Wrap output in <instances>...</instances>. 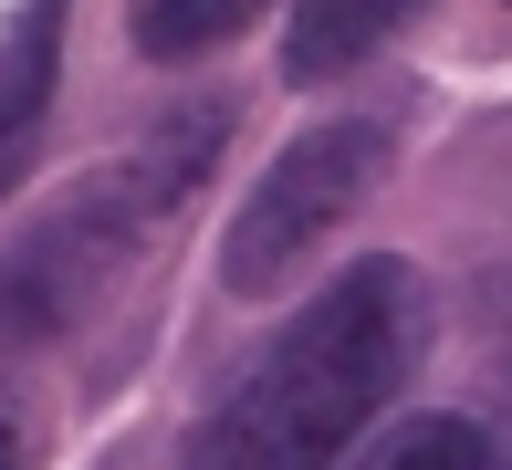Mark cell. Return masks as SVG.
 <instances>
[{
  "instance_id": "cell-1",
  "label": "cell",
  "mask_w": 512,
  "mask_h": 470,
  "mask_svg": "<svg viewBox=\"0 0 512 470\" xmlns=\"http://www.w3.org/2000/svg\"><path fill=\"white\" fill-rule=\"evenodd\" d=\"M429 345V293L398 251L345 262L283 335L220 387V408L189 429L178 470H335L345 439L408 387Z\"/></svg>"
},
{
  "instance_id": "cell-2",
  "label": "cell",
  "mask_w": 512,
  "mask_h": 470,
  "mask_svg": "<svg viewBox=\"0 0 512 470\" xmlns=\"http://www.w3.org/2000/svg\"><path fill=\"white\" fill-rule=\"evenodd\" d=\"M377 178H387V126L377 115H324V126H304L262 168V188L241 199V220H230V241H220V282L241 303L283 293V282L356 220V199Z\"/></svg>"
},
{
  "instance_id": "cell-3",
  "label": "cell",
  "mask_w": 512,
  "mask_h": 470,
  "mask_svg": "<svg viewBox=\"0 0 512 470\" xmlns=\"http://www.w3.org/2000/svg\"><path fill=\"white\" fill-rule=\"evenodd\" d=\"M136 230H147V199L126 188V168L95 178V188H74L63 209H42L32 241L0 251V356L74 335V314L115 282V262L136 251Z\"/></svg>"
},
{
  "instance_id": "cell-4",
  "label": "cell",
  "mask_w": 512,
  "mask_h": 470,
  "mask_svg": "<svg viewBox=\"0 0 512 470\" xmlns=\"http://www.w3.org/2000/svg\"><path fill=\"white\" fill-rule=\"evenodd\" d=\"M63 21H74V0H21L0 21V199L21 188V168L42 147V115H53V84H63Z\"/></svg>"
},
{
  "instance_id": "cell-5",
  "label": "cell",
  "mask_w": 512,
  "mask_h": 470,
  "mask_svg": "<svg viewBox=\"0 0 512 470\" xmlns=\"http://www.w3.org/2000/svg\"><path fill=\"white\" fill-rule=\"evenodd\" d=\"M408 11H418V0H293V21H283V74H293V84L356 74V63L377 53Z\"/></svg>"
},
{
  "instance_id": "cell-6",
  "label": "cell",
  "mask_w": 512,
  "mask_h": 470,
  "mask_svg": "<svg viewBox=\"0 0 512 470\" xmlns=\"http://www.w3.org/2000/svg\"><path fill=\"white\" fill-rule=\"evenodd\" d=\"M220 136H230V105H220V94H199V105H178V115H157V126H147V147L126 157V188L147 199V220H168V209L209 178Z\"/></svg>"
},
{
  "instance_id": "cell-7",
  "label": "cell",
  "mask_w": 512,
  "mask_h": 470,
  "mask_svg": "<svg viewBox=\"0 0 512 470\" xmlns=\"http://www.w3.org/2000/svg\"><path fill=\"white\" fill-rule=\"evenodd\" d=\"M272 0H136V53L147 63H199L220 42H241Z\"/></svg>"
},
{
  "instance_id": "cell-8",
  "label": "cell",
  "mask_w": 512,
  "mask_h": 470,
  "mask_svg": "<svg viewBox=\"0 0 512 470\" xmlns=\"http://www.w3.org/2000/svg\"><path fill=\"white\" fill-rule=\"evenodd\" d=\"M366 470H512L492 450V429L481 418H398V429L377 439V460Z\"/></svg>"
},
{
  "instance_id": "cell-9",
  "label": "cell",
  "mask_w": 512,
  "mask_h": 470,
  "mask_svg": "<svg viewBox=\"0 0 512 470\" xmlns=\"http://www.w3.org/2000/svg\"><path fill=\"white\" fill-rule=\"evenodd\" d=\"M0 470H21V418H11V397H0Z\"/></svg>"
}]
</instances>
